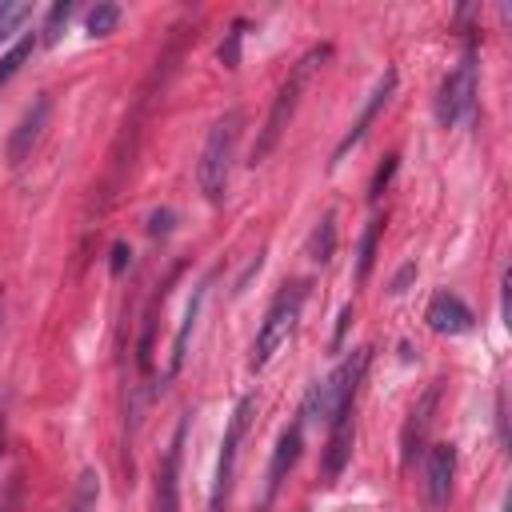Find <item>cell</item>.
<instances>
[{"mask_svg": "<svg viewBox=\"0 0 512 512\" xmlns=\"http://www.w3.org/2000/svg\"><path fill=\"white\" fill-rule=\"evenodd\" d=\"M204 296H208V280L196 284V292H192V300H188V308H184V320H180V332H176V344H172V364H168V372H180V364H184V356H188V336H192V328H196V316H200Z\"/></svg>", "mask_w": 512, "mask_h": 512, "instance_id": "cell-15", "label": "cell"}, {"mask_svg": "<svg viewBox=\"0 0 512 512\" xmlns=\"http://www.w3.org/2000/svg\"><path fill=\"white\" fill-rule=\"evenodd\" d=\"M396 80H400V76H396V68H384V76H380V80H376V88L368 92V100H364V108H360V116L352 120V128H348V132L340 136V144L332 148V164H340V160H344V156H348V152H352V148H356V144L364 140V132H368V124L376 120V112H380V108L388 104V96L396 92Z\"/></svg>", "mask_w": 512, "mask_h": 512, "instance_id": "cell-9", "label": "cell"}, {"mask_svg": "<svg viewBox=\"0 0 512 512\" xmlns=\"http://www.w3.org/2000/svg\"><path fill=\"white\" fill-rule=\"evenodd\" d=\"M352 444H356V400L340 404V412L328 420V444H324V484H336L340 472L352 460Z\"/></svg>", "mask_w": 512, "mask_h": 512, "instance_id": "cell-7", "label": "cell"}, {"mask_svg": "<svg viewBox=\"0 0 512 512\" xmlns=\"http://www.w3.org/2000/svg\"><path fill=\"white\" fill-rule=\"evenodd\" d=\"M304 300H308V284H304V280H292V284H284V288L272 296V304H268V312H264V320H260V332H256V340H252V356H248V368H252V372H260V368L276 356V348L296 332V320H300V312H304Z\"/></svg>", "mask_w": 512, "mask_h": 512, "instance_id": "cell-4", "label": "cell"}, {"mask_svg": "<svg viewBox=\"0 0 512 512\" xmlns=\"http://www.w3.org/2000/svg\"><path fill=\"white\" fill-rule=\"evenodd\" d=\"M412 276H416V264L408 260V264H404V268H400V272L392 276V284H388V292H392V296H400V292L408 288V280H412Z\"/></svg>", "mask_w": 512, "mask_h": 512, "instance_id": "cell-27", "label": "cell"}, {"mask_svg": "<svg viewBox=\"0 0 512 512\" xmlns=\"http://www.w3.org/2000/svg\"><path fill=\"white\" fill-rule=\"evenodd\" d=\"M16 500H20V472L8 476V484L0 492V512H16Z\"/></svg>", "mask_w": 512, "mask_h": 512, "instance_id": "cell-25", "label": "cell"}, {"mask_svg": "<svg viewBox=\"0 0 512 512\" xmlns=\"http://www.w3.org/2000/svg\"><path fill=\"white\" fill-rule=\"evenodd\" d=\"M504 512H508V508H504Z\"/></svg>", "mask_w": 512, "mask_h": 512, "instance_id": "cell-31", "label": "cell"}, {"mask_svg": "<svg viewBox=\"0 0 512 512\" xmlns=\"http://www.w3.org/2000/svg\"><path fill=\"white\" fill-rule=\"evenodd\" d=\"M4 444H8V420H4V412H0V460H4Z\"/></svg>", "mask_w": 512, "mask_h": 512, "instance_id": "cell-30", "label": "cell"}, {"mask_svg": "<svg viewBox=\"0 0 512 512\" xmlns=\"http://www.w3.org/2000/svg\"><path fill=\"white\" fill-rule=\"evenodd\" d=\"M252 408H256V400H252V396H240L236 408H232V416H228V428H224V440H220V456H216V476H212L208 512H224V508H228L232 480H236V452H240V440H244V432H248Z\"/></svg>", "mask_w": 512, "mask_h": 512, "instance_id": "cell-5", "label": "cell"}, {"mask_svg": "<svg viewBox=\"0 0 512 512\" xmlns=\"http://www.w3.org/2000/svg\"><path fill=\"white\" fill-rule=\"evenodd\" d=\"M168 228H172V212H168V208H164V212H152V220H148V232H152V236H164Z\"/></svg>", "mask_w": 512, "mask_h": 512, "instance_id": "cell-29", "label": "cell"}, {"mask_svg": "<svg viewBox=\"0 0 512 512\" xmlns=\"http://www.w3.org/2000/svg\"><path fill=\"white\" fill-rule=\"evenodd\" d=\"M32 48H36V36L28 32V36H20V40H16V44H12V48L0 56V88H4V84H8V80L20 72V68H24V60L32 56Z\"/></svg>", "mask_w": 512, "mask_h": 512, "instance_id": "cell-18", "label": "cell"}, {"mask_svg": "<svg viewBox=\"0 0 512 512\" xmlns=\"http://www.w3.org/2000/svg\"><path fill=\"white\" fill-rule=\"evenodd\" d=\"M380 224L384 220H368L364 236H360V256H356V280L364 284L368 272H372V260H376V240H380Z\"/></svg>", "mask_w": 512, "mask_h": 512, "instance_id": "cell-21", "label": "cell"}, {"mask_svg": "<svg viewBox=\"0 0 512 512\" xmlns=\"http://www.w3.org/2000/svg\"><path fill=\"white\" fill-rule=\"evenodd\" d=\"M332 252H336V212H324L320 224H316V232H312V240H308V256L316 264H328Z\"/></svg>", "mask_w": 512, "mask_h": 512, "instance_id": "cell-16", "label": "cell"}, {"mask_svg": "<svg viewBox=\"0 0 512 512\" xmlns=\"http://www.w3.org/2000/svg\"><path fill=\"white\" fill-rule=\"evenodd\" d=\"M424 320H428V328L440 332V336H460V332H468V328L476 324L472 308H468L456 292H436V296L428 300Z\"/></svg>", "mask_w": 512, "mask_h": 512, "instance_id": "cell-13", "label": "cell"}, {"mask_svg": "<svg viewBox=\"0 0 512 512\" xmlns=\"http://www.w3.org/2000/svg\"><path fill=\"white\" fill-rule=\"evenodd\" d=\"M436 400H440V384H428V392L412 404V412H408V420H404V428H400V460H404V464H412V460L424 452Z\"/></svg>", "mask_w": 512, "mask_h": 512, "instance_id": "cell-11", "label": "cell"}, {"mask_svg": "<svg viewBox=\"0 0 512 512\" xmlns=\"http://www.w3.org/2000/svg\"><path fill=\"white\" fill-rule=\"evenodd\" d=\"M128 264H132V248H128L124 240H116V244H112V276H120Z\"/></svg>", "mask_w": 512, "mask_h": 512, "instance_id": "cell-26", "label": "cell"}, {"mask_svg": "<svg viewBox=\"0 0 512 512\" xmlns=\"http://www.w3.org/2000/svg\"><path fill=\"white\" fill-rule=\"evenodd\" d=\"M240 128H244V112H240V108H228V112L208 128V140H204L200 164H196V184H200V192H204L208 204H220L224 192H228V176H232Z\"/></svg>", "mask_w": 512, "mask_h": 512, "instance_id": "cell-2", "label": "cell"}, {"mask_svg": "<svg viewBox=\"0 0 512 512\" xmlns=\"http://www.w3.org/2000/svg\"><path fill=\"white\" fill-rule=\"evenodd\" d=\"M28 16H32V4H24V0H0V44L12 40Z\"/></svg>", "mask_w": 512, "mask_h": 512, "instance_id": "cell-20", "label": "cell"}, {"mask_svg": "<svg viewBox=\"0 0 512 512\" xmlns=\"http://www.w3.org/2000/svg\"><path fill=\"white\" fill-rule=\"evenodd\" d=\"M452 476H456V444H432L424 452V492L432 508H444L452 496Z\"/></svg>", "mask_w": 512, "mask_h": 512, "instance_id": "cell-12", "label": "cell"}, {"mask_svg": "<svg viewBox=\"0 0 512 512\" xmlns=\"http://www.w3.org/2000/svg\"><path fill=\"white\" fill-rule=\"evenodd\" d=\"M396 168H400V156L392 152V156H388V160L376 168V176H372V188H368V200H380V196H384V188H388V180L396 176Z\"/></svg>", "mask_w": 512, "mask_h": 512, "instance_id": "cell-24", "label": "cell"}, {"mask_svg": "<svg viewBox=\"0 0 512 512\" xmlns=\"http://www.w3.org/2000/svg\"><path fill=\"white\" fill-rule=\"evenodd\" d=\"M96 500H100V476L96 468H84L72 488V512H96Z\"/></svg>", "mask_w": 512, "mask_h": 512, "instance_id": "cell-19", "label": "cell"}, {"mask_svg": "<svg viewBox=\"0 0 512 512\" xmlns=\"http://www.w3.org/2000/svg\"><path fill=\"white\" fill-rule=\"evenodd\" d=\"M348 324H352V304H344V308H340V316H336V332H332V348H340V344H344V332H348Z\"/></svg>", "mask_w": 512, "mask_h": 512, "instance_id": "cell-28", "label": "cell"}, {"mask_svg": "<svg viewBox=\"0 0 512 512\" xmlns=\"http://www.w3.org/2000/svg\"><path fill=\"white\" fill-rule=\"evenodd\" d=\"M320 60H328V44L308 48V52L288 68V76H284V84H280V92H276V100H272V108H268V116H264V128H260V136H256V144H252V160H248V164H264V160L272 156V148L280 144L284 128L292 124V116H296V108H300V96H304L312 72L320 68Z\"/></svg>", "mask_w": 512, "mask_h": 512, "instance_id": "cell-1", "label": "cell"}, {"mask_svg": "<svg viewBox=\"0 0 512 512\" xmlns=\"http://www.w3.org/2000/svg\"><path fill=\"white\" fill-rule=\"evenodd\" d=\"M240 40H244V20H236L232 32H228V40L220 44V64L232 68V72L240 68Z\"/></svg>", "mask_w": 512, "mask_h": 512, "instance_id": "cell-23", "label": "cell"}, {"mask_svg": "<svg viewBox=\"0 0 512 512\" xmlns=\"http://www.w3.org/2000/svg\"><path fill=\"white\" fill-rule=\"evenodd\" d=\"M76 12V4L72 0H56L52 8H48V16H44V24H40V44H56L60 36H64V28H68V16Z\"/></svg>", "mask_w": 512, "mask_h": 512, "instance_id": "cell-17", "label": "cell"}, {"mask_svg": "<svg viewBox=\"0 0 512 512\" xmlns=\"http://www.w3.org/2000/svg\"><path fill=\"white\" fill-rule=\"evenodd\" d=\"M472 108H476V60L472 52L444 76L440 84V96H436V120L444 128H456L464 120H472Z\"/></svg>", "mask_w": 512, "mask_h": 512, "instance_id": "cell-6", "label": "cell"}, {"mask_svg": "<svg viewBox=\"0 0 512 512\" xmlns=\"http://www.w3.org/2000/svg\"><path fill=\"white\" fill-rule=\"evenodd\" d=\"M184 428L188 420H180L168 452H164V464L156 472V512H180V448H184Z\"/></svg>", "mask_w": 512, "mask_h": 512, "instance_id": "cell-14", "label": "cell"}, {"mask_svg": "<svg viewBox=\"0 0 512 512\" xmlns=\"http://www.w3.org/2000/svg\"><path fill=\"white\" fill-rule=\"evenodd\" d=\"M300 452H304V416L296 412V420H292V424L280 432V440H276V448H272V460H268V476H264V508L272 504V496L280 492V484L288 480V472L296 468Z\"/></svg>", "mask_w": 512, "mask_h": 512, "instance_id": "cell-8", "label": "cell"}, {"mask_svg": "<svg viewBox=\"0 0 512 512\" xmlns=\"http://www.w3.org/2000/svg\"><path fill=\"white\" fill-rule=\"evenodd\" d=\"M48 112H52L48 92H40V96L24 108L20 124H16V128H12V136H8V164H12V168H16V164H24V160L32 156V148H36V140H40L44 124H48Z\"/></svg>", "mask_w": 512, "mask_h": 512, "instance_id": "cell-10", "label": "cell"}, {"mask_svg": "<svg viewBox=\"0 0 512 512\" xmlns=\"http://www.w3.org/2000/svg\"><path fill=\"white\" fill-rule=\"evenodd\" d=\"M364 368H368V348H352V356H344L324 380H316V384L308 388V396H304V408H300L304 424H308V420L328 424V420L340 412V404L356 400L360 380H364Z\"/></svg>", "mask_w": 512, "mask_h": 512, "instance_id": "cell-3", "label": "cell"}, {"mask_svg": "<svg viewBox=\"0 0 512 512\" xmlns=\"http://www.w3.org/2000/svg\"><path fill=\"white\" fill-rule=\"evenodd\" d=\"M116 24H120V4H96L88 12V32L92 36H108Z\"/></svg>", "mask_w": 512, "mask_h": 512, "instance_id": "cell-22", "label": "cell"}]
</instances>
